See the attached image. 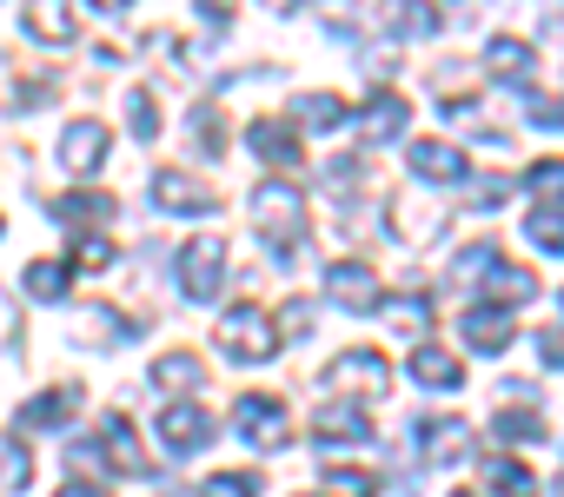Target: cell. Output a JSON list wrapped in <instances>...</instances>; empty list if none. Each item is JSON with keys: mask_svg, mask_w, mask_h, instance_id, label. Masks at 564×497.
Here are the masks:
<instances>
[{"mask_svg": "<svg viewBox=\"0 0 564 497\" xmlns=\"http://www.w3.org/2000/svg\"><path fill=\"white\" fill-rule=\"evenodd\" d=\"M74 405H80V385L34 391V398H28V411H21V424H28V431H61V424L74 418Z\"/></svg>", "mask_w": 564, "mask_h": 497, "instance_id": "obj_20", "label": "cell"}, {"mask_svg": "<svg viewBox=\"0 0 564 497\" xmlns=\"http://www.w3.org/2000/svg\"><path fill=\"white\" fill-rule=\"evenodd\" d=\"M326 490H346V497H372L379 477L372 471H352V464H326Z\"/></svg>", "mask_w": 564, "mask_h": 497, "instance_id": "obj_37", "label": "cell"}, {"mask_svg": "<svg viewBox=\"0 0 564 497\" xmlns=\"http://www.w3.org/2000/svg\"><path fill=\"white\" fill-rule=\"evenodd\" d=\"M392 34H405V41H419V34H438V14L425 8V0H399V8H392Z\"/></svg>", "mask_w": 564, "mask_h": 497, "instance_id": "obj_33", "label": "cell"}, {"mask_svg": "<svg viewBox=\"0 0 564 497\" xmlns=\"http://www.w3.org/2000/svg\"><path fill=\"white\" fill-rule=\"evenodd\" d=\"M524 120H531V126H564V100H544V93H524Z\"/></svg>", "mask_w": 564, "mask_h": 497, "instance_id": "obj_40", "label": "cell"}, {"mask_svg": "<svg viewBox=\"0 0 564 497\" xmlns=\"http://www.w3.org/2000/svg\"><path fill=\"white\" fill-rule=\"evenodd\" d=\"M458 497H471V490H458Z\"/></svg>", "mask_w": 564, "mask_h": 497, "instance_id": "obj_48", "label": "cell"}, {"mask_svg": "<svg viewBox=\"0 0 564 497\" xmlns=\"http://www.w3.org/2000/svg\"><path fill=\"white\" fill-rule=\"evenodd\" d=\"M127 126H133V140H160V100H153V87H133L127 93Z\"/></svg>", "mask_w": 564, "mask_h": 497, "instance_id": "obj_32", "label": "cell"}, {"mask_svg": "<svg viewBox=\"0 0 564 497\" xmlns=\"http://www.w3.org/2000/svg\"><path fill=\"white\" fill-rule=\"evenodd\" d=\"M405 372H412V385H425V391H458V385H465V365H458L445 345H412Z\"/></svg>", "mask_w": 564, "mask_h": 497, "instance_id": "obj_16", "label": "cell"}, {"mask_svg": "<svg viewBox=\"0 0 564 497\" xmlns=\"http://www.w3.org/2000/svg\"><path fill=\"white\" fill-rule=\"evenodd\" d=\"M74 266H80V273H107V266H113V245H107L100 232L74 239Z\"/></svg>", "mask_w": 564, "mask_h": 497, "instance_id": "obj_39", "label": "cell"}, {"mask_svg": "<svg viewBox=\"0 0 564 497\" xmlns=\"http://www.w3.org/2000/svg\"><path fill=\"white\" fill-rule=\"evenodd\" d=\"M186 133H193V153H206V159L226 153V120H219V107H206V100L186 113Z\"/></svg>", "mask_w": 564, "mask_h": 497, "instance_id": "obj_27", "label": "cell"}, {"mask_svg": "<svg viewBox=\"0 0 564 497\" xmlns=\"http://www.w3.org/2000/svg\"><path fill=\"white\" fill-rule=\"evenodd\" d=\"M485 292H491V306H505V312H511V306H531V299H538V273L498 259V266L485 273Z\"/></svg>", "mask_w": 564, "mask_h": 497, "instance_id": "obj_23", "label": "cell"}, {"mask_svg": "<svg viewBox=\"0 0 564 497\" xmlns=\"http://www.w3.org/2000/svg\"><path fill=\"white\" fill-rule=\"evenodd\" d=\"M286 332H293V339H306V332H313V312H306V299L286 312Z\"/></svg>", "mask_w": 564, "mask_h": 497, "instance_id": "obj_44", "label": "cell"}, {"mask_svg": "<svg viewBox=\"0 0 564 497\" xmlns=\"http://www.w3.org/2000/svg\"><path fill=\"white\" fill-rule=\"evenodd\" d=\"M47 212H54V219H61L67 232H87V225H107V219H113L120 206H113L107 192H61V199H54Z\"/></svg>", "mask_w": 564, "mask_h": 497, "instance_id": "obj_19", "label": "cell"}, {"mask_svg": "<svg viewBox=\"0 0 564 497\" xmlns=\"http://www.w3.org/2000/svg\"><path fill=\"white\" fill-rule=\"evenodd\" d=\"M193 8H199V21L226 27V21H232V8H239V0H193Z\"/></svg>", "mask_w": 564, "mask_h": 497, "instance_id": "obj_42", "label": "cell"}, {"mask_svg": "<svg viewBox=\"0 0 564 497\" xmlns=\"http://www.w3.org/2000/svg\"><path fill=\"white\" fill-rule=\"evenodd\" d=\"M206 378V358H193V352H166V358H153V385L160 391H193Z\"/></svg>", "mask_w": 564, "mask_h": 497, "instance_id": "obj_25", "label": "cell"}, {"mask_svg": "<svg viewBox=\"0 0 564 497\" xmlns=\"http://www.w3.org/2000/svg\"><path fill=\"white\" fill-rule=\"evenodd\" d=\"M246 146H252L265 166H279V173H293V166L306 159V146H300V133H293L286 120H252V126H246Z\"/></svg>", "mask_w": 564, "mask_h": 497, "instance_id": "obj_13", "label": "cell"}, {"mask_svg": "<svg viewBox=\"0 0 564 497\" xmlns=\"http://www.w3.org/2000/svg\"><path fill=\"white\" fill-rule=\"evenodd\" d=\"M213 345L232 365H265V358H279V325L265 319V306H232V312H219Z\"/></svg>", "mask_w": 564, "mask_h": 497, "instance_id": "obj_2", "label": "cell"}, {"mask_svg": "<svg viewBox=\"0 0 564 497\" xmlns=\"http://www.w3.org/2000/svg\"><path fill=\"white\" fill-rule=\"evenodd\" d=\"M252 225H259V239L272 245V259H293L300 245H306V225H313L306 192H300L293 179H259V186H252Z\"/></svg>", "mask_w": 564, "mask_h": 497, "instance_id": "obj_1", "label": "cell"}, {"mask_svg": "<svg viewBox=\"0 0 564 497\" xmlns=\"http://www.w3.org/2000/svg\"><path fill=\"white\" fill-rule=\"evenodd\" d=\"M28 484H34V457H28V444L0 431V490H28Z\"/></svg>", "mask_w": 564, "mask_h": 497, "instance_id": "obj_29", "label": "cell"}, {"mask_svg": "<svg viewBox=\"0 0 564 497\" xmlns=\"http://www.w3.org/2000/svg\"><path fill=\"white\" fill-rule=\"evenodd\" d=\"M498 438L505 444H544V418L538 411H498Z\"/></svg>", "mask_w": 564, "mask_h": 497, "instance_id": "obj_34", "label": "cell"}, {"mask_svg": "<svg viewBox=\"0 0 564 497\" xmlns=\"http://www.w3.org/2000/svg\"><path fill=\"white\" fill-rule=\"evenodd\" d=\"M28 34L41 47H74V8L67 0H28Z\"/></svg>", "mask_w": 564, "mask_h": 497, "instance_id": "obj_21", "label": "cell"}, {"mask_svg": "<svg viewBox=\"0 0 564 497\" xmlns=\"http://www.w3.org/2000/svg\"><path fill=\"white\" fill-rule=\"evenodd\" d=\"M265 8H272V14H293V8H300V0H265Z\"/></svg>", "mask_w": 564, "mask_h": 497, "instance_id": "obj_47", "label": "cell"}, {"mask_svg": "<svg viewBox=\"0 0 564 497\" xmlns=\"http://www.w3.org/2000/svg\"><path fill=\"white\" fill-rule=\"evenodd\" d=\"M326 299L346 306V312H379L386 306V286H379V273L366 259H333L326 266Z\"/></svg>", "mask_w": 564, "mask_h": 497, "instance_id": "obj_6", "label": "cell"}, {"mask_svg": "<svg viewBox=\"0 0 564 497\" xmlns=\"http://www.w3.org/2000/svg\"><path fill=\"white\" fill-rule=\"evenodd\" d=\"M386 219H392V239L425 245V239H438V232L452 225V206H445V199H392Z\"/></svg>", "mask_w": 564, "mask_h": 497, "instance_id": "obj_10", "label": "cell"}, {"mask_svg": "<svg viewBox=\"0 0 564 497\" xmlns=\"http://www.w3.org/2000/svg\"><path fill=\"white\" fill-rule=\"evenodd\" d=\"M372 438V411L366 405H326L313 411V444H366Z\"/></svg>", "mask_w": 564, "mask_h": 497, "instance_id": "obj_14", "label": "cell"}, {"mask_svg": "<svg viewBox=\"0 0 564 497\" xmlns=\"http://www.w3.org/2000/svg\"><path fill=\"white\" fill-rule=\"evenodd\" d=\"M67 286H74V273H67L61 259H34V266H28V292H34L41 306H61Z\"/></svg>", "mask_w": 564, "mask_h": 497, "instance_id": "obj_28", "label": "cell"}, {"mask_svg": "<svg viewBox=\"0 0 564 497\" xmlns=\"http://www.w3.org/2000/svg\"><path fill=\"white\" fill-rule=\"evenodd\" d=\"M199 497H259V471H219V477H206Z\"/></svg>", "mask_w": 564, "mask_h": 497, "instance_id": "obj_38", "label": "cell"}, {"mask_svg": "<svg viewBox=\"0 0 564 497\" xmlns=\"http://www.w3.org/2000/svg\"><path fill=\"white\" fill-rule=\"evenodd\" d=\"M405 126H412V100L405 93H372L366 113H359V140L366 146H392Z\"/></svg>", "mask_w": 564, "mask_h": 497, "instance_id": "obj_12", "label": "cell"}, {"mask_svg": "<svg viewBox=\"0 0 564 497\" xmlns=\"http://www.w3.org/2000/svg\"><path fill=\"white\" fill-rule=\"evenodd\" d=\"M319 385L326 391H366V398H386L392 391V365L366 345V352H339L326 372H319Z\"/></svg>", "mask_w": 564, "mask_h": 497, "instance_id": "obj_5", "label": "cell"}, {"mask_svg": "<svg viewBox=\"0 0 564 497\" xmlns=\"http://www.w3.org/2000/svg\"><path fill=\"white\" fill-rule=\"evenodd\" d=\"M94 444H100L107 471H120V477H147V471H153V464H147V444H140V431H133L127 411H107L100 431H94Z\"/></svg>", "mask_w": 564, "mask_h": 497, "instance_id": "obj_8", "label": "cell"}, {"mask_svg": "<svg viewBox=\"0 0 564 497\" xmlns=\"http://www.w3.org/2000/svg\"><path fill=\"white\" fill-rule=\"evenodd\" d=\"M379 312H386V319H392V325H399L405 339H419V332H432V306H425V292H405V299H386Z\"/></svg>", "mask_w": 564, "mask_h": 497, "instance_id": "obj_31", "label": "cell"}, {"mask_svg": "<svg viewBox=\"0 0 564 497\" xmlns=\"http://www.w3.org/2000/svg\"><path fill=\"white\" fill-rule=\"evenodd\" d=\"M153 199H160L166 212H213V206H219V199H213L193 173H180V166H160V173H153Z\"/></svg>", "mask_w": 564, "mask_h": 497, "instance_id": "obj_15", "label": "cell"}, {"mask_svg": "<svg viewBox=\"0 0 564 497\" xmlns=\"http://www.w3.org/2000/svg\"><path fill=\"white\" fill-rule=\"evenodd\" d=\"M531 345H538V358H544L551 372H564V325H544V332H538Z\"/></svg>", "mask_w": 564, "mask_h": 497, "instance_id": "obj_41", "label": "cell"}, {"mask_svg": "<svg viewBox=\"0 0 564 497\" xmlns=\"http://www.w3.org/2000/svg\"><path fill=\"white\" fill-rule=\"evenodd\" d=\"M531 67H538L531 41H485V74H491V80L524 87V80H531Z\"/></svg>", "mask_w": 564, "mask_h": 497, "instance_id": "obj_22", "label": "cell"}, {"mask_svg": "<svg viewBox=\"0 0 564 497\" xmlns=\"http://www.w3.org/2000/svg\"><path fill=\"white\" fill-rule=\"evenodd\" d=\"M471 192H478L471 206H485V212H498V206H505L511 192H524V186H518V173H485V179H471Z\"/></svg>", "mask_w": 564, "mask_h": 497, "instance_id": "obj_36", "label": "cell"}, {"mask_svg": "<svg viewBox=\"0 0 564 497\" xmlns=\"http://www.w3.org/2000/svg\"><path fill=\"white\" fill-rule=\"evenodd\" d=\"M107 153H113L107 120H67V133H61V166L67 173H100Z\"/></svg>", "mask_w": 564, "mask_h": 497, "instance_id": "obj_9", "label": "cell"}, {"mask_svg": "<svg viewBox=\"0 0 564 497\" xmlns=\"http://www.w3.org/2000/svg\"><path fill=\"white\" fill-rule=\"evenodd\" d=\"M232 411H239L232 424H239V438H246L252 451H279V444H293V418H286V405H279V398L246 391Z\"/></svg>", "mask_w": 564, "mask_h": 497, "instance_id": "obj_4", "label": "cell"}, {"mask_svg": "<svg viewBox=\"0 0 564 497\" xmlns=\"http://www.w3.org/2000/svg\"><path fill=\"white\" fill-rule=\"evenodd\" d=\"M94 8H100V14H127V8H133V0H94Z\"/></svg>", "mask_w": 564, "mask_h": 497, "instance_id": "obj_46", "label": "cell"}, {"mask_svg": "<svg viewBox=\"0 0 564 497\" xmlns=\"http://www.w3.org/2000/svg\"><path fill=\"white\" fill-rule=\"evenodd\" d=\"M41 100H54L41 80H21V87H14V113H28V107H41Z\"/></svg>", "mask_w": 564, "mask_h": 497, "instance_id": "obj_43", "label": "cell"}, {"mask_svg": "<svg viewBox=\"0 0 564 497\" xmlns=\"http://www.w3.org/2000/svg\"><path fill=\"white\" fill-rule=\"evenodd\" d=\"M511 332H518V319H511L505 306H471V312H465V345H471V352H505Z\"/></svg>", "mask_w": 564, "mask_h": 497, "instance_id": "obj_18", "label": "cell"}, {"mask_svg": "<svg viewBox=\"0 0 564 497\" xmlns=\"http://www.w3.org/2000/svg\"><path fill=\"white\" fill-rule=\"evenodd\" d=\"M485 484L498 490V497H538V477H531V464H518V457H485Z\"/></svg>", "mask_w": 564, "mask_h": 497, "instance_id": "obj_24", "label": "cell"}, {"mask_svg": "<svg viewBox=\"0 0 564 497\" xmlns=\"http://www.w3.org/2000/svg\"><path fill=\"white\" fill-rule=\"evenodd\" d=\"M293 120H300V126H313V133H326V126H339V120H346V100H339V93H300Z\"/></svg>", "mask_w": 564, "mask_h": 497, "instance_id": "obj_30", "label": "cell"}, {"mask_svg": "<svg viewBox=\"0 0 564 497\" xmlns=\"http://www.w3.org/2000/svg\"><path fill=\"white\" fill-rule=\"evenodd\" d=\"M405 166H412L419 179H432V186H458V179L471 173L465 146H452V140H419V146H405Z\"/></svg>", "mask_w": 564, "mask_h": 497, "instance_id": "obj_11", "label": "cell"}, {"mask_svg": "<svg viewBox=\"0 0 564 497\" xmlns=\"http://www.w3.org/2000/svg\"><path fill=\"white\" fill-rule=\"evenodd\" d=\"M524 239L538 245V253L564 259V212H557V206H531V212H524Z\"/></svg>", "mask_w": 564, "mask_h": 497, "instance_id": "obj_26", "label": "cell"}, {"mask_svg": "<svg viewBox=\"0 0 564 497\" xmlns=\"http://www.w3.org/2000/svg\"><path fill=\"white\" fill-rule=\"evenodd\" d=\"M160 438H166L173 451H199V444H213V418H206V405H166V411H160Z\"/></svg>", "mask_w": 564, "mask_h": 497, "instance_id": "obj_17", "label": "cell"}, {"mask_svg": "<svg viewBox=\"0 0 564 497\" xmlns=\"http://www.w3.org/2000/svg\"><path fill=\"white\" fill-rule=\"evenodd\" d=\"M54 497H107L100 484H67V490H54Z\"/></svg>", "mask_w": 564, "mask_h": 497, "instance_id": "obj_45", "label": "cell"}, {"mask_svg": "<svg viewBox=\"0 0 564 497\" xmlns=\"http://www.w3.org/2000/svg\"><path fill=\"white\" fill-rule=\"evenodd\" d=\"M518 186L538 192V199H564V159H538V166H524Z\"/></svg>", "mask_w": 564, "mask_h": 497, "instance_id": "obj_35", "label": "cell"}, {"mask_svg": "<svg viewBox=\"0 0 564 497\" xmlns=\"http://www.w3.org/2000/svg\"><path fill=\"white\" fill-rule=\"evenodd\" d=\"M219 286H226V239H193V245H180V292H186L193 306H213Z\"/></svg>", "mask_w": 564, "mask_h": 497, "instance_id": "obj_3", "label": "cell"}, {"mask_svg": "<svg viewBox=\"0 0 564 497\" xmlns=\"http://www.w3.org/2000/svg\"><path fill=\"white\" fill-rule=\"evenodd\" d=\"M412 438H419V457H425V464H458V457L471 451V424L452 418V411H425V418H412Z\"/></svg>", "mask_w": 564, "mask_h": 497, "instance_id": "obj_7", "label": "cell"}]
</instances>
